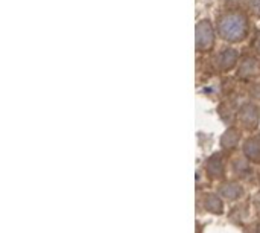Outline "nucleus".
<instances>
[{
    "label": "nucleus",
    "instance_id": "5",
    "mask_svg": "<svg viewBox=\"0 0 260 233\" xmlns=\"http://www.w3.org/2000/svg\"><path fill=\"white\" fill-rule=\"evenodd\" d=\"M242 188L239 186V185H236V183H227V185H224L222 188H221V194L224 195V197H227V198H230V200H236V198H239L241 195H242Z\"/></svg>",
    "mask_w": 260,
    "mask_h": 233
},
{
    "label": "nucleus",
    "instance_id": "6",
    "mask_svg": "<svg viewBox=\"0 0 260 233\" xmlns=\"http://www.w3.org/2000/svg\"><path fill=\"white\" fill-rule=\"evenodd\" d=\"M244 153L247 154L248 159L260 162V143L257 140H248L244 147Z\"/></svg>",
    "mask_w": 260,
    "mask_h": 233
},
{
    "label": "nucleus",
    "instance_id": "7",
    "mask_svg": "<svg viewBox=\"0 0 260 233\" xmlns=\"http://www.w3.org/2000/svg\"><path fill=\"white\" fill-rule=\"evenodd\" d=\"M206 209L213 212V214H221L222 212V203L219 200V197L216 195H209L206 198Z\"/></svg>",
    "mask_w": 260,
    "mask_h": 233
},
{
    "label": "nucleus",
    "instance_id": "2",
    "mask_svg": "<svg viewBox=\"0 0 260 233\" xmlns=\"http://www.w3.org/2000/svg\"><path fill=\"white\" fill-rule=\"evenodd\" d=\"M215 40V34H213V27L207 20H203L197 24L195 27V43L197 47L200 50H206L210 49Z\"/></svg>",
    "mask_w": 260,
    "mask_h": 233
},
{
    "label": "nucleus",
    "instance_id": "1",
    "mask_svg": "<svg viewBox=\"0 0 260 233\" xmlns=\"http://www.w3.org/2000/svg\"><path fill=\"white\" fill-rule=\"evenodd\" d=\"M219 34L229 41H239L247 34V20L239 12L227 14L219 21Z\"/></svg>",
    "mask_w": 260,
    "mask_h": 233
},
{
    "label": "nucleus",
    "instance_id": "12",
    "mask_svg": "<svg viewBox=\"0 0 260 233\" xmlns=\"http://www.w3.org/2000/svg\"><path fill=\"white\" fill-rule=\"evenodd\" d=\"M256 46H257V50H259V52H260V38H259V40H257V44H256Z\"/></svg>",
    "mask_w": 260,
    "mask_h": 233
},
{
    "label": "nucleus",
    "instance_id": "10",
    "mask_svg": "<svg viewBox=\"0 0 260 233\" xmlns=\"http://www.w3.org/2000/svg\"><path fill=\"white\" fill-rule=\"evenodd\" d=\"M254 70H256V63L251 61V60H248V61L244 63V66H242V69H241V75L247 76V75H251Z\"/></svg>",
    "mask_w": 260,
    "mask_h": 233
},
{
    "label": "nucleus",
    "instance_id": "8",
    "mask_svg": "<svg viewBox=\"0 0 260 233\" xmlns=\"http://www.w3.org/2000/svg\"><path fill=\"white\" fill-rule=\"evenodd\" d=\"M239 140V133L236 130H229L224 137H222V143L224 147H235Z\"/></svg>",
    "mask_w": 260,
    "mask_h": 233
},
{
    "label": "nucleus",
    "instance_id": "3",
    "mask_svg": "<svg viewBox=\"0 0 260 233\" xmlns=\"http://www.w3.org/2000/svg\"><path fill=\"white\" fill-rule=\"evenodd\" d=\"M239 118H241L242 124H245V125H248V127H254V125H257V122H259V110H257L254 105L248 104V105H245V107L241 110Z\"/></svg>",
    "mask_w": 260,
    "mask_h": 233
},
{
    "label": "nucleus",
    "instance_id": "9",
    "mask_svg": "<svg viewBox=\"0 0 260 233\" xmlns=\"http://www.w3.org/2000/svg\"><path fill=\"white\" fill-rule=\"evenodd\" d=\"M221 168H222V163H221V160L218 157H213V159L209 160V172L212 176H219L221 171H222Z\"/></svg>",
    "mask_w": 260,
    "mask_h": 233
},
{
    "label": "nucleus",
    "instance_id": "11",
    "mask_svg": "<svg viewBox=\"0 0 260 233\" xmlns=\"http://www.w3.org/2000/svg\"><path fill=\"white\" fill-rule=\"evenodd\" d=\"M247 6L254 12L260 15V0H247Z\"/></svg>",
    "mask_w": 260,
    "mask_h": 233
},
{
    "label": "nucleus",
    "instance_id": "4",
    "mask_svg": "<svg viewBox=\"0 0 260 233\" xmlns=\"http://www.w3.org/2000/svg\"><path fill=\"white\" fill-rule=\"evenodd\" d=\"M236 61H238V53L233 49H225L218 55V67L222 70L232 69L236 64Z\"/></svg>",
    "mask_w": 260,
    "mask_h": 233
}]
</instances>
